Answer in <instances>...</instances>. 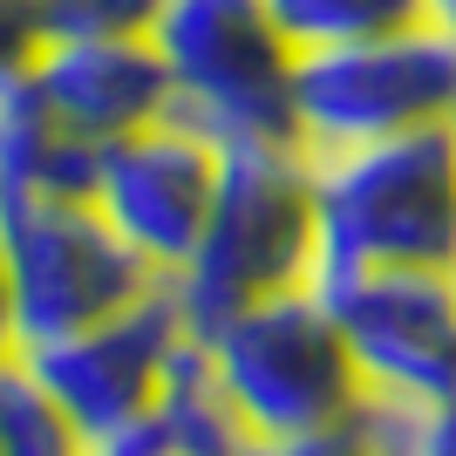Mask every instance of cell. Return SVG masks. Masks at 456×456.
I'll list each match as a JSON object with an SVG mask.
<instances>
[{"label": "cell", "instance_id": "obj_13", "mask_svg": "<svg viewBox=\"0 0 456 456\" xmlns=\"http://www.w3.org/2000/svg\"><path fill=\"white\" fill-rule=\"evenodd\" d=\"M89 436L20 354L0 362V456H82Z\"/></svg>", "mask_w": 456, "mask_h": 456}, {"label": "cell", "instance_id": "obj_14", "mask_svg": "<svg viewBox=\"0 0 456 456\" xmlns=\"http://www.w3.org/2000/svg\"><path fill=\"white\" fill-rule=\"evenodd\" d=\"M266 14L280 20V35L293 41V55L306 48H334V41L388 35L409 20H429L422 0H266Z\"/></svg>", "mask_w": 456, "mask_h": 456}, {"label": "cell", "instance_id": "obj_4", "mask_svg": "<svg viewBox=\"0 0 456 456\" xmlns=\"http://www.w3.org/2000/svg\"><path fill=\"white\" fill-rule=\"evenodd\" d=\"M198 341H205L225 395L239 402V416L259 443L334 429L368 402L354 354H347L341 327H334V314L314 286L239 306L232 321H218Z\"/></svg>", "mask_w": 456, "mask_h": 456}, {"label": "cell", "instance_id": "obj_20", "mask_svg": "<svg viewBox=\"0 0 456 456\" xmlns=\"http://www.w3.org/2000/svg\"><path fill=\"white\" fill-rule=\"evenodd\" d=\"M20 354V334H14V286H7V252H0V362Z\"/></svg>", "mask_w": 456, "mask_h": 456}, {"label": "cell", "instance_id": "obj_5", "mask_svg": "<svg viewBox=\"0 0 456 456\" xmlns=\"http://www.w3.org/2000/svg\"><path fill=\"white\" fill-rule=\"evenodd\" d=\"M456 110V35L409 20L388 35L334 41L293 55V143L347 151L402 130H436Z\"/></svg>", "mask_w": 456, "mask_h": 456}, {"label": "cell", "instance_id": "obj_8", "mask_svg": "<svg viewBox=\"0 0 456 456\" xmlns=\"http://www.w3.org/2000/svg\"><path fill=\"white\" fill-rule=\"evenodd\" d=\"M218 143L198 136L177 116H157L143 130L116 136L95 151V177H89V205L116 225V239L157 273L171 280L198 252V232L211 218L218 198Z\"/></svg>", "mask_w": 456, "mask_h": 456}, {"label": "cell", "instance_id": "obj_19", "mask_svg": "<svg viewBox=\"0 0 456 456\" xmlns=\"http://www.w3.org/2000/svg\"><path fill=\"white\" fill-rule=\"evenodd\" d=\"M82 456H177L171 436H164V422L151 416H136V422H116V429H102V436H89V450Z\"/></svg>", "mask_w": 456, "mask_h": 456}, {"label": "cell", "instance_id": "obj_18", "mask_svg": "<svg viewBox=\"0 0 456 456\" xmlns=\"http://www.w3.org/2000/svg\"><path fill=\"white\" fill-rule=\"evenodd\" d=\"M252 456H368V436H362V422L347 416V422H334V429H306V436L259 443Z\"/></svg>", "mask_w": 456, "mask_h": 456}, {"label": "cell", "instance_id": "obj_9", "mask_svg": "<svg viewBox=\"0 0 456 456\" xmlns=\"http://www.w3.org/2000/svg\"><path fill=\"white\" fill-rule=\"evenodd\" d=\"M184 306L171 286H151L136 306L110 314V321L61 334V341L20 347V362L41 375V388L76 416L82 436H102L116 422H136L157 409L164 368H171L177 341H184Z\"/></svg>", "mask_w": 456, "mask_h": 456}, {"label": "cell", "instance_id": "obj_1", "mask_svg": "<svg viewBox=\"0 0 456 456\" xmlns=\"http://www.w3.org/2000/svg\"><path fill=\"white\" fill-rule=\"evenodd\" d=\"M321 225H314V164L300 143H232L218 157V198L198 252L171 273L191 334H211L239 306L314 286Z\"/></svg>", "mask_w": 456, "mask_h": 456}, {"label": "cell", "instance_id": "obj_10", "mask_svg": "<svg viewBox=\"0 0 456 456\" xmlns=\"http://www.w3.org/2000/svg\"><path fill=\"white\" fill-rule=\"evenodd\" d=\"M28 76L55 123L89 151L171 116V82L151 35H48Z\"/></svg>", "mask_w": 456, "mask_h": 456}, {"label": "cell", "instance_id": "obj_12", "mask_svg": "<svg viewBox=\"0 0 456 456\" xmlns=\"http://www.w3.org/2000/svg\"><path fill=\"white\" fill-rule=\"evenodd\" d=\"M157 422H164V436H171L177 456H252L259 450V436L246 429L239 402L225 395V381H218V368H211L198 334H184L171 368H164Z\"/></svg>", "mask_w": 456, "mask_h": 456}, {"label": "cell", "instance_id": "obj_16", "mask_svg": "<svg viewBox=\"0 0 456 456\" xmlns=\"http://www.w3.org/2000/svg\"><path fill=\"white\" fill-rule=\"evenodd\" d=\"M164 0H41L48 35H151Z\"/></svg>", "mask_w": 456, "mask_h": 456}, {"label": "cell", "instance_id": "obj_15", "mask_svg": "<svg viewBox=\"0 0 456 456\" xmlns=\"http://www.w3.org/2000/svg\"><path fill=\"white\" fill-rule=\"evenodd\" d=\"M354 422L368 436V456H456V402L368 395Z\"/></svg>", "mask_w": 456, "mask_h": 456}, {"label": "cell", "instance_id": "obj_6", "mask_svg": "<svg viewBox=\"0 0 456 456\" xmlns=\"http://www.w3.org/2000/svg\"><path fill=\"white\" fill-rule=\"evenodd\" d=\"M0 252H7L20 347L82 334V327L136 306L151 286H164L116 239V225L89 198H14V205H0Z\"/></svg>", "mask_w": 456, "mask_h": 456}, {"label": "cell", "instance_id": "obj_17", "mask_svg": "<svg viewBox=\"0 0 456 456\" xmlns=\"http://www.w3.org/2000/svg\"><path fill=\"white\" fill-rule=\"evenodd\" d=\"M41 41H48V20H41V0H0V82H14L35 69Z\"/></svg>", "mask_w": 456, "mask_h": 456}, {"label": "cell", "instance_id": "obj_3", "mask_svg": "<svg viewBox=\"0 0 456 456\" xmlns=\"http://www.w3.org/2000/svg\"><path fill=\"white\" fill-rule=\"evenodd\" d=\"M151 48L171 82V116L232 143H293V41L266 0H164Z\"/></svg>", "mask_w": 456, "mask_h": 456}, {"label": "cell", "instance_id": "obj_2", "mask_svg": "<svg viewBox=\"0 0 456 456\" xmlns=\"http://www.w3.org/2000/svg\"><path fill=\"white\" fill-rule=\"evenodd\" d=\"M314 164V280L362 266L456 273V143L450 123L402 130L347 151H306Z\"/></svg>", "mask_w": 456, "mask_h": 456}, {"label": "cell", "instance_id": "obj_21", "mask_svg": "<svg viewBox=\"0 0 456 456\" xmlns=\"http://www.w3.org/2000/svg\"><path fill=\"white\" fill-rule=\"evenodd\" d=\"M422 14H429V20H443V28L456 35V0H422Z\"/></svg>", "mask_w": 456, "mask_h": 456}, {"label": "cell", "instance_id": "obj_7", "mask_svg": "<svg viewBox=\"0 0 456 456\" xmlns=\"http://www.w3.org/2000/svg\"><path fill=\"white\" fill-rule=\"evenodd\" d=\"M368 395L456 402V273L362 266L314 280Z\"/></svg>", "mask_w": 456, "mask_h": 456}, {"label": "cell", "instance_id": "obj_11", "mask_svg": "<svg viewBox=\"0 0 456 456\" xmlns=\"http://www.w3.org/2000/svg\"><path fill=\"white\" fill-rule=\"evenodd\" d=\"M95 151L55 123L35 76L0 82V205L14 198H89Z\"/></svg>", "mask_w": 456, "mask_h": 456}, {"label": "cell", "instance_id": "obj_22", "mask_svg": "<svg viewBox=\"0 0 456 456\" xmlns=\"http://www.w3.org/2000/svg\"><path fill=\"white\" fill-rule=\"evenodd\" d=\"M450 143H456V110H450Z\"/></svg>", "mask_w": 456, "mask_h": 456}]
</instances>
